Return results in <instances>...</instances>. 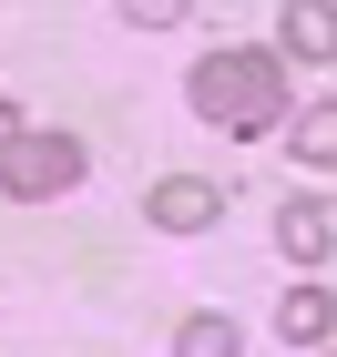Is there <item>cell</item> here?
Returning a JSON list of instances; mask_svg holds the SVG:
<instances>
[{
    "label": "cell",
    "mask_w": 337,
    "mask_h": 357,
    "mask_svg": "<svg viewBox=\"0 0 337 357\" xmlns=\"http://www.w3.org/2000/svg\"><path fill=\"white\" fill-rule=\"evenodd\" d=\"M276 245L297 255V266H317V255L337 245V215H327V194H297V204H286V215H276Z\"/></svg>",
    "instance_id": "277c9868"
},
{
    "label": "cell",
    "mask_w": 337,
    "mask_h": 357,
    "mask_svg": "<svg viewBox=\"0 0 337 357\" xmlns=\"http://www.w3.org/2000/svg\"><path fill=\"white\" fill-rule=\"evenodd\" d=\"M123 21H133V31H174V21H184V0H123Z\"/></svg>",
    "instance_id": "9c48e42d"
},
{
    "label": "cell",
    "mask_w": 337,
    "mask_h": 357,
    "mask_svg": "<svg viewBox=\"0 0 337 357\" xmlns=\"http://www.w3.org/2000/svg\"><path fill=\"white\" fill-rule=\"evenodd\" d=\"M286 41H297V61H327L337 52V0H286Z\"/></svg>",
    "instance_id": "5b68a950"
},
{
    "label": "cell",
    "mask_w": 337,
    "mask_h": 357,
    "mask_svg": "<svg viewBox=\"0 0 337 357\" xmlns=\"http://www.w3.org/2000/svg\"><path fill=\"white\" fill-rule=\"evenodd\" d=\"M143 215L164 225V235H204V225L225 215V184H204V174H164V184H153V204H143Z\"/></svg>",
    "instance_id": "3957f363"
},
{
    "label": "cell",
    "mask_w": 337,
    "mask_h": 357,
    "mask_svg": "<svg viewBox=\"0 0 337 357\" xmlns=\"http://www.w3.org/2000/svg\"><path fill=\"white\" fill-rule=\"evenodd\" d=\"M195 112L215 123V133H276L286 123L276 52H215V61H195Z\"/></svg>",
    "instance_id": "6da1fadb"
},
{
    "label": "cell",
    "mask_w": 337,
    "mask_h": 357,
    "mask_svg": "<svg viewBox=\"0 0 337 357\" xmlns=\"http://www.w3.org/2000/svg\"><path fill=\"white\" fill-rule=\"evenodd\" d=\"M21 123H31V112H21V102H0V143H10V133H21Z\"/></svg>",
    "instance_id": "30bf717a"
},
{
    "label": "cell",
    "mask_w": 337,
    "mask_h": 357,
    "mask_svg": "<svg viewBox=\"0 0 337 357\" xmlns=\"http://www.w3.org/2000/svg\"><path fill=\"white\" fill-rule=\"evenodd\" d=\"M327 286H286V306H276V327H286V347H317V337H327Z\"/></svg>",
    "instance_id": "8992f818"
},
{
    "label": "cell",
    "mask_w": 337,
    "mask_h": 357,
    "mask_svg": "<svg viewBox=\"0 0 337 357\" xmlns=\"http://www.w3.org/2000/svg\"><path fill=\"white\" fill-rule=\"evenodd\" d=\"M82 184V143L52 133V123H21V133L0 143V194H21V204H52V194Z\"/></svg>",
    "instance_id": "7a4b0ae2"
},
{
    "label": "cell",
    "mask_w": 337,
    "mask_h": 357,
    "mask_svg": "<svg viewBox=\"0 0 337 357\" xmlns=\"http://www.w3.org/2000/svg\"><path fill=\"white\" fill-rule=\"evenodd\" d=\"M174 357H235V327L225 317H184L174 327Z\"/></svg>",
    "instance_id": "ba28073f"
},
{
    "label": "cell",
    "mask_w": 337,
    "mask_h": 357,
    "mask_svg": "<svg viewBox=\"0 0 337 357\" xmlns=\"http://www.w3.org/2000/svg\"><path fill=\"white\" fill-rule=\"evenodd\" d=\"M297 164H317V174L337 164V112H327V102H317V112H297Z\"/></svg>",
    "instance_id": "52a82bcc"
}]
</instances>
